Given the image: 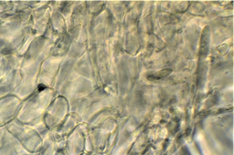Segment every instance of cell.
Listing matches in <instances>:
<instances>
[{
    "label": "cell",
    "mask_w": 234,
    "mask_h": 155,
    "mask_svg": "<svg viewBox=\"0 0 234 155\" xmlns=\"http://www.w3.org/2000/svg\"><path fill=\"white\" fill-rule=\"evenodd\" d=\"M171 72H172V70L164 69V70L160 71L155 74H153L152 75H149L147 78V80H160L170 75Z\"/></svg>",
    "instance_id": "obj_1"
}]
</instances>
